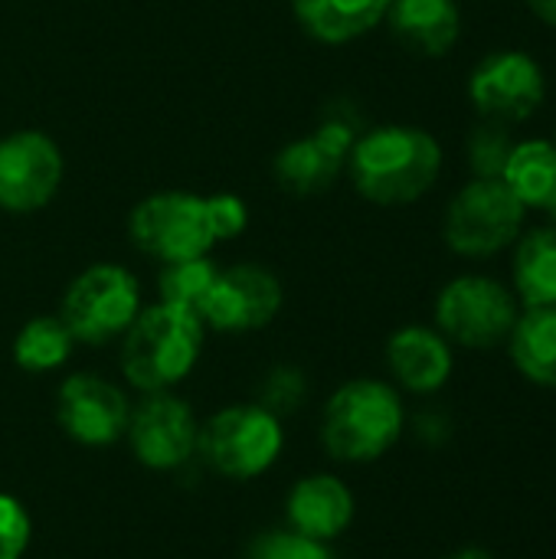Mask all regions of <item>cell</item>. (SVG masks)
<instances>
[{"instance_id": "28", "label": "cell", "mask_w": 556, "mask_h": 559, "mask_svg": "<svg viewBox=\"0 0 556 559\" xmlns=\"http://www.w3.org/2000/svg\"><path fill=\"white\" fill-rule=\"evenodd\" d=\"M206 206H210V223H213V236L216 242L223 239H233L246 229L249 223V213H246V203L233 193H216V197H206Z\"/></svg>"}, {"instance_id": "1", "label": "cell", "mask_w": 556, "mask_h": 559, "mask_svg": "<svg viewBox=\"0 0 556 559\" xmlns=\"http://www.w3.org/2000/svg\"><path fill=\"white\" fill-rule=\"evenodd\" d=\"M442 170L439 141L413 124H383L360 134L347 157L357 193L377 206H403L433 190Z\"/></svg>"}, {"instance_id": "29", "label": "cell", "mask_w": 556, "mask_h": 559, "mask_svg": "<svg viewBox=\"0 0 556 559\" xmlns=\"http://www.w3.org/2000/svg\"><path fill=\"white\" fill-rule=\"evenodd\" d=\"M528 7L534 10L537 20H544L547 26L556 29V0H528Z\"/></svg>"}, {"instance_id": "18", "label": "cell", "mask_w": 556, "mask_h": 559, "mask_svg": "<svg viewBox=\"0 0 556 559\" xmlns=\"http://www.w3.org/2000/svg\"><path fill=\"white\" fill-rule=\"evenodd\" d=\"M298 23L321 43H351L370 33L390 0H292Z\"/></svg>"}, {"instance_id": "17", "label": "cell", "mask_w": 556, "mask_h": 559, "mask_svg": "<svg viewBox=\"0 0 556 559\" xmlns=\"http://www.w3.org/2000/svg\"><path fill=\"white\" fill-rule=\"evenodd\" d=\"M383 20L419 56H446L462 36V10L456 0H390Z\"/></svg>"}, {"instance_id": "2", "label": "cell", "mask_w": 556, "mask_h": 559, "mask_svg": "<svg viewBox=\"0 0 556 559\" xmlns=\"http://www.w3.org/2000/svg\"><path fill=\"white\" fill-rule=\"evenodd\" d=\"M203 321L193 311L174 305H154L138 311L131 328L121 334V370L141 393H164L177 386L200 360Z\"/></svg>"}, {"instance_id": "27", "label": "cell", "mask_w": 556, "mask_h": 559, "mask_svg": "<svg viewBox=\"0 0 556 559\" xmlns=\"http://www.w3.org/2000/svg\"><path fill=\"white\" fill-rule=\"evenodd\" d=\"M33 524L23 504L10 495H0V559H20L29 547Z\"/></svg>"}, {"instance_id": "12", "label": "cell", "mask_w": 556, "mask_h": 559, "mask_svg": "<svg viewBox=\"0 0 556 559\" xmlns=\"http://www.w3.org/2000/svg\"><path fill=\"white\" fill-rule=\"evenodd\" d=\"M125 432H128L134 459L144 468L174 472L193 455L200 426H197L190 406L184 400H177L170 390H164V393H147L134 406Z\"/></svg>"}, {"instance_id": "31", "label": "cell", "mask_w": 556, "mask_h": 559, "mask_svg": "<svg viewBox=\"0 0 556 559\" xmlns=\"http://www.w3.org/2000/svg\"><path fill=\"white\" fill-rule=\"evenodd\" d=\"M554 147H556V138H554Z\"/></svg>"}, {"instance_id": "22", "label": "cell", "mask_w": 556, "mask_h": 559, "mask_svg": "<svg viewBox=\"0 0 556 559\" xmlns=\"http://www.w3.org/2000/svg\"><path fill=\"white\" fill-rule=\"evenodd\" d=\"M72 344H75V337L66 328V321L56 314H43L20 328V334L13 341V360L26 373H49L69 360Z\"/></svg>"}, {"instance_id": "23", "label": "cell", "mask_w": 556, "mask_h": 559, "mask_svg": "<svg viewBox=\"0 0 556 559\" xmlns=\"http://www.w3.org/2000/svg\"><path fill=\"white\" fill-rule=\"evenodd\" d=\"M216 265L210 262V255H197V259H184V262H167L157 285H161V301L193 311L200 318V305L216 278Z\"/></svg>"}, {"instance_id": "7", "label": "cell", "mask_w": 556, "mask_h": 559, "mask_svg": "<svg viewBox=\"0 0 556 559\" xmlns=\"http://www.w3.org/2000/svg\"><path fill=\"white\" fill-rule=\"evenodd\" d=\"M131 242L157 262H184L206 255L216 242L206 197L197 193H154L141 200L128 223Z\"/></svg>"}, {"instance_id": "19", "label": "cell", "mask_w": 556, "mask_h": 559, "mask_svg": "<svg viewBox=\"0 0 556 559\" xmlns=\"http://www.w3.org/2000/svg\"><path fill=\"white\" fill-rule=\"evenodd\" d=\"M501 180L524 206L556 216V147L551 141L514 144Z\"/></svg>"}, {"instance_id": "8", "label": "cell", "mask_w": 556, "mask_h": 559, "mask_svg": "<svg viewBox=\"0 0 556 559\" xmlns=\"http://www.w3.org/2000/svg\"><path fill=\"white\" fill-rule=\"evenodd\" d=\"M141 311V292L128 269L92 265L85 269L62 298V321L82 344H105L121 337Z\"/></svg>"}, {"instance_id": "10", "label": "cell", "mask_w": 556, "mask_h": 559, "mask_svg": "<svg viewBox=\"0 0 556 559\" xmlns=\"http://www.w3.org/2000/svg\"><path fill=\"white\" fill-rule=\"evenodd\" d=\"M282 308V285L279 278L252 262L220 269L203 305L200 321L203 328L239 334V331H259L275 321Z\"/></svg>"}, {"instance_id": "13", "label": "cell", "mask_w": 556, "mask_h": 559, "mask_svg": "<svg viewBox=\"0 0 556 559\" xmlns=\"http://www.w3.org/2000/svg\"><path fill=\"white\" fill-rule=\"evenodd\" d=\"M56 419L72 442L98 449L125 436L131 406H128V396L105 377L75 373L59 386Z\"/></svg>"}, {"instance_id": "15", "label": "cell", "mask_w": 556, "mask_h": 559, "mask_svg": "<svg viewBox=\"0 0 556 559\" xmlns=\"http://www.w3.org/2000/svg\"><path fill=\"white\" fill-rule=\"evenodd\" d=\"M387 367L403 390L419 396L439 393L452 377V344L436 328H400L387 341Z\"/></svg>"}, {"instance_id": "16", "label": "cell", "mask_w": 556, "mask_h": 559, "mask_svg": "<svg viewBox=\"0 0 556 559\" xmlns=\"http://www.w3.org/2000/svg\"><path fill=\"white\" fill-rule=\"evenodd\" d=\"M354 521V495L334 475H308L288 495V524L292 531L328 544L341 537Z\"/></svg>"}, {"instance_id": "14", "label": "cell", "mask_w": 556, "mask_h": 559, "mask_svg": "<svg viewBox=\"0 0 556 559\" xmlns=\"http://www.w3.org/2000/svg\"><path fill=\"white\" fill-rule=\"evenodd\" d=\"M357 134L351 121H324L315 134L285 144L275 157V180L285 193L315 197L324 193L347 167Z\"/></svg>"}, {"instance_id": "25", "label": "cell", "mask_w": 556, "mask_h": 559, "mask_svg": "<svg viewBox=\"0 0 556 559\" xmlns=\"http://www.w3.org/2000/svg\"><path fill=\"white\" fill-rule=\"evenodd\" d=\"M305 393H308V383H305L301 370L275 367L259 386V406L269 409L272 416H285V413H295L305 403Z\"/></svg>"}, {"instance_id": "20", "label": "cell", "mask_w": 556, "mask_h": 559, "mask_svg": "<svg viewBox=\"0 0 556 559\" xmlns=\"http://www.w3.org/2000/svg\"><path fill=\"white\" fill-rule=\"evenodd\" d=\"M508 347L514 367L531 383L556 390V305L524 308L508 337Z\"/></svg>"}, {"instance_id": "24", "label": "cell", "mask_w": 556, "mask_h": 559, "mask_svg": "<svg viewBox=\"0 0 556 559\" xmlns=\"http://www.w3.org/2000/svg\"><path fill=\"white\" fill-rule=\"evenodd\" d=\"M511 147H514V141L505 124L482 121L469 138V160H472L475 177H501Z\"/></svg>"}, {"instance_id": "5", "label": "cell", "mask_w": 556, "mask_h": 559, "mask_svg": "<svg viewBox=\"0 0 556 559\" xmlns=\"http://www.w3.org/2000/svg\"><path fill=\"white\" fill-rule=\"evenodd\" d=\"M282 445L285 436L279 416H272L259 403L226 406L197 432V449L206 465L236 481L269 472L282 455Z\"/></svg>"}, {"instance_id": "21", "label": "cell", "mask_w": 556, "mask_h": 559, "mask_svg": "<svg viewBox=\"0 0 556 559\" xmlns=\"http://www.w3.org/2000/svg\"><path fill=\"white\" fill-rule=\"evenodd\" d=\"M514 292L524 308L556 305V226L521 236L514 249Z\"/></svg>"}, {"instance_id": "4", "label": "cell", "mask_w": 556, "mask_h": 559, "mask_svg": "<svg viewBox=\"0 0 556 559\" xmlns=\"http://www.w3.org/2000/svg\"><path fill=\"white\" fill-rule=\"evenodd\" d=\"M528 206L508 190L501 177H475L465 183L446 210V242L456 255L488 259L514 246L521 236Z\"/></svg>"}, {"instance_id": "3", "label": "cell", "mask_w": 556, "mask_h": 559, "mask_svg": "<svg viewBox=\"0 0 556 559\" xmlns=\"http://www.w3.org/2000/svg\"><path fill=\"white\" fill-rule=\"evenodd\" d=\"M400 393L383 380H351L324 406L321 442L331 459L364 465L383 459L403 436Z\"/></svg>"}, {"instance_id": "11", "label": "cell", "mask_w": 556, "mask_h": 559, "mask_svg": "<svg viewBox=\"0 0 556 559\" xmlns=\"http://www.w3.org/2000/svg\"><path fill=\"white\" fill-rule=\"evenodd\" d=\"M62 183V151L43 131L0 138V210L36 213Z\"/></svg>"}, {"instance_id": "9", "label": "cell", "mask_w": 556, "mask_h": 559, "mask_svg": "<svg viewBox=\"0 0 556 559\" xmlns=\"http://www.w3.org/2000/svg\"><path fill=\"white\" fill-rule=\"evenodd\" d=\"M547 95V79L541 62L521 49H498L485 56L469 79V98L485 121L521 124L528 121Z\"/></svg>"}, {"instance_id": "30", "label": "cell", "mask_w": 556, "mask_h": 559, "mask_svg": "<svg viewBox=\"0 0 556 559\" xmlns=\"http://www.w3.org/2000/svg\"><path fill=\"white\" fill-rule=\"evenodd\" d=\"M446 559H495L488 550H482V547H462V550H456V554H449Z\"/></svg>"}, {"instance_id": "6", "label": "cell", "mask_w": 556, "mask_h": 559, "mask_svg": "<svg viewBox=\"0 0 556 559\" xmlns=\"http://www.w3.org/2000/svg\"><path fill=\"white\" fill-rule=\"evenodd\" d=\"M521 318L518 298L498 278L459 275L436 298V331L459 347L488 350L511 337Z\"/></svg>"}, {"instance_id": "26", "label": "cell", "mask_w": 556, "mask_h": 559, "mask_svg": "<svg viewBox=\"0 0 556 559\" xmlns=\"http://www.w3.org/2000/svg\"><path fill=\"white\" fill-rule=\"evenodd\" d=\"M249 559H331V554L324 544H318L298 531H272L252 544Z\"/></svg>"}]
</instances>
